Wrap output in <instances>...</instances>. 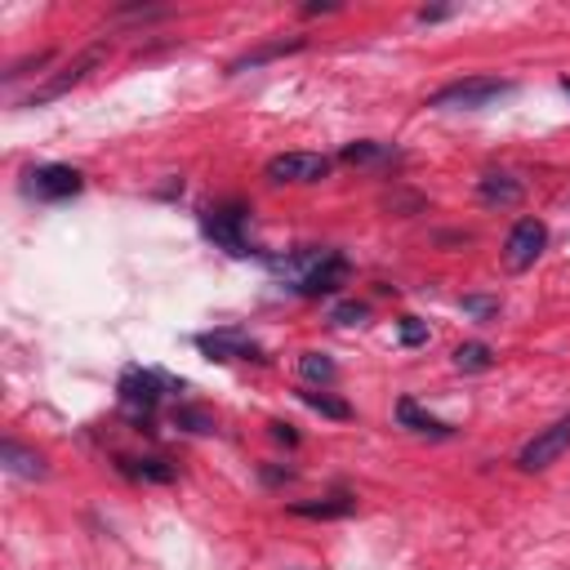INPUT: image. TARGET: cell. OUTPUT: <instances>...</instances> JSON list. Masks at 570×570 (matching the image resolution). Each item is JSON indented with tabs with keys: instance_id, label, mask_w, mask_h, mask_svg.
Instances as JSON below:
<instances>
[{
	"instance_id": "ba28073f",
	"label": "cell",
	"mask_w": 570,
	"mask_h": 570,
	"mask_svg": "<svg viewBox=\"0 0 570 570\" xmlns=\"http://www.w3.org/2000/svg\"><path fill=\"white\" fill-rule=\"evenodd\" d=\"M543 249H548V227L539 218H521V223H512V232L503 240V263H508V272H525L539 263Z\"/></svg>"
},
{
	"instance_id": "7a4b0ae2",
	"label": "cell",
	"mask_w": 570,
	"mask_h": 570,
	"mask_svg": "<svg viewBox=\"0 0 570 570\" xmlns=\"http://www.w3.org/2000/svg\"><path fill=\"white\" fill-rule=\"evenodd\" d=\"M174 387V379H165L160 370H147V365H129L125 374H120V410H125V419L129 423H138V428H147L151 423V414L160 410V401H165V392Z\"/></svg>"
},
{
	"instance_id": "e0dca14e",
	"label": "cell",
	"mask_w": 570,
	"mask_h": 570,
	"mask_svg": "<svg viewBox=\"0 0 570 570\" xmlns=\"http://www.w3.org/2000/svg\"><path fill=\"white\" fill-rule=\"evenodd\" d=\"M120 472L134 476V481H147V485H169L174 481V463H165V459H120Z\"/></svg>"
},
{
	"instance_id": "7c38bea8",
	"label": "cell",
	"mask_w": 570,
	"mask_h": 570,
	"mask_svg": "<svg viewBox=\"0 0 570 570\" xmlns=\"http://www.w3.org/2000/svg\"><path fill=\"white\" fill-rule=\"evenodd\" d=\"M303 49H307V36H276V40H267V45H258V49H245L236 62H227V76L249 71V67H263V62H276V58H285V53H303Z\"/></svg>"
},
{
	"instance_id": "8fae6325",
	"label": "cell",
	"mask_w": 570,
	"mask_h": 570,
	"mask_svg": "<svg viewBox=\"0 0 570 570\" xmlns=\"http://www.w3.org/2000/svg\"><path fill=\"white\" fill-rule=\"evenodd\" d=\"M396 423H401L405 432H414V436H428V441H454V428H450L445 419L428 414L414 396H401V401H396Z\"/></svg>"
},
{
	"instance_id": "5b68a950",
	"label": "cell",
	"mask_w": 570,
	"mask_h": 570,
	"mask_svg": "<svg viewBox=\"0 0 570 570\" xmlns=\"http://www.w3.org/2000/svg\"><path fill=\"white\" fill-rule=\"evenodd\" d=\"M566 450H570V414H561V419H552L548 428H539V432L521 445L517 468H521V472H543V468H552Z\"/></svg>"
},
{
	"instance_id": "f546056e",
	"label": "cell",
	"mask_w": 570,
	"mask_h": 570,
	"mask_svg": "<svg viewBox=\"0 0 570 570\" xmlns=\"http://www.w3.org/2000/svg\"><path fill=\"white\" fill-rule=\"evenodd\" d=\"M561 89H566V94H570V76H566V80H561Z\"/></svg>"
},
{
	"instance_id": "4fadbf2b",
	"label": "cell",
	"mask_w": 570,
	"mask_h": 570,
	"mask_svg": "<svg viewBox=\"0 0 570 570\" xmlns=\"http://www.w3.org/2000/svg\"><path fill=\"white\" fill-rule=\"evenodd\" d=\"M0 463H4V472L22 476V481H45V476H49L45 454L27 450V445H22V441H13V436H4V445H0Z\"/></svg>"
},
{
	"instance_id": "5bb4252c",
	"label": "cell",
	"mask_w": 570,
	"mask_h": 570,
	"mask_svg": "<svg viewBox=\"0 0 570 570\" xmlns=\"http://www.w3.org/2000/svg\"><path fill=\"white\" fill-rule=\"evenodd\" d=\"M289 512L294 517H307V521H338V517H352L356 512V494L334 490L325 499H298V503H289Z\"/></svg>"
},
{
	"instance_id": "44dd1931",
	"label": "cell",
	"mask_w": 570,
	"mask_h": 570,
	"mask_svg": "<svg viewBox=\"0 0 570 570\" xmlns=\"http://www.w3.org/2000/svg\"><path fill=\"white\" fill-rule=\"evenodd\" d=\"M169 423L183 428V432H196V436L214 432V414L200 410V405H174V410H169Z\"/></svg>"
},
{
	"instance_id": "484cf974",
	"label": "cell",
	"mask_w": 570,
	"mask_h": 570,
	"mask_svg": "<svg viewBox=\"0 0 570 570\" xmlns=\"http://www.w3.org/2000/svg\"><path fill=\"white\" fill-rule=\"evenodd\" d=\"M267 428H272V441H281V445H298V432H294L289 423L276 419V423H267Z\"/></svg>"
},
{
	"instance_id": "ffe728a7",
	"label": "cell",
	"mask_w": 570,
	"mask_h": 570,
	"mask_svg": "<svg viewBox=\"0 0 570 570\" xmlns=\"http://www.w3.org/2000/svg\"><path fill=\"white\" fill-rule=\"evenodd\" d=\"M298 374H303L307 383H321V387H330V383L338 379V365H334L325 352H303V356H298Z\"/></svg>"
},
{
	"instance_id": "f1b7e54d",
	"label": "cell",
	"mask_w": 570,
	"mask_h": 570,
	"mask_svg": "<svg viewBox=\"0 0 570 570\" xmlns=\"http://www.w3.org/2000/svg\"><path fill=\"white\" fill-rule=\"evenodd\" d=\"M334 9H338L334 0H325V4H303V13H307V18H316V13H334Z\"/></svg>"
},
{
	"instance_id": "7402d4cb",
	"label": "cell",
	"mask_w": 570,
	"mask_h": 570,
	"mask_svg": "<svg viewBox=\"0 0 570 570\" xmlns=\"http://www.w3.org/2000/svg\"><path fill=\"white\" fill-rule=\"evenodd\" d=\"M370 316V303H361V298H347V303H334L330 307V321L334 325H361Z\"/></svg>"
},
{
	"instance_id": "603a6c76",
	"label": "cell",
	"mask_w": 570,
	"mask_h": 570,
	"mask_svg": "<svg viewBox=\"0 0 570 570\" xmlns=\"http://www.w3.org/2000/svg\"><path fill=\"white\" fill-rule=\"evenodd\" d=\"M396 338H401V347H423V343H428V321L401 316V321H396Z\"/></svg>"
},
{
	"instance_id": "277c9868",
	"label": "cell",
	"mask_w": 570,
	"mask_h": 570,
	"mask_svg": "<svg viewBox=\"0 0 570 570\" xmlns=\"http://www.w3.org/2000/svg\"><path fill=\"white\" fill-rule=\"evenodd\" d=\"M517 94L512 80H499V76H468V80H454V85H441L428 107H441V111H476V107H490L499 98Z\"/></svg>"
},
{
	"instance_id": "9a60e30c",
	"label": "cell",
	"mask_w": 570,
	"mask_h": 570,
	"mask_svg": "<svg viewBox=\"0 0 570 570\" xmlns=\"http://www.w3.org/2000/svg\"><path fill=\"white\" fill-rule=\"evenodd\" d=\"M521 178H512V174H503V169H490V174H481L476 178V196H481V205H490V209H503V205H517L521 200Z\"/></svg>"
},
{
	"instance_id": "83f0119b",
	"label": "cell",
	"mask_w": 570,
	"mask_h": 570,
	"mask_svg": "<svg viewBox=\"0 0 570 570\" xmlns=\"http://www.w3.org/2000/svg\"><path fill=\"white\" fill-rule=\"evenodd\" d=\"M263 481H267V485H281V481H294V468H276V463H267V468H263Z\"/></svg>"
},
{
	"instance_id": "6da1fadb",
	"label": "cell",
	"mask_w": 570,
	"mask_h": 570,
	"mask_svg": "<svg viewBox=\"0 0 570 570\" xmlns=\"http://www.w3.org/2000/svg\"><path fill=\"white\" fill-rule=\"evenodd\" d=\"M245 223H249V205L240 200V196H227V200H209L205 209H200V232L218 245V249H227V254H236V258H249V254H263L249 236H245ZM267 258V254H263Z\"/></svg>"
},
{
	"instance_id": "cb8c5ba5",
	"label": "cell",
	"mask_w": 570,
	"mask_h": 570,
	"mask_svg": "<svg viewBox=\"0 0 570 570\" xmlns=\"http://www.w3.org/2000/svg\"><path fill=\"white\" fill-rule=\"evenodd\" d=\"M459 307H463L468 316H476V321L499 316V298H490V294H463V298H459Z\"/></svg>"
},
{
	"instance_id": "ac0fdd59",
	"label": "cell",
	"mask_w": 570,
	"mask_h": 570,
	"mask_svg": "<svg viewBox=\"0 0 570 570\" xmlns=\"http://www.w3.org/2000/svg\"><path fill=\"white\" fill-rule=\"evenodd\" d=\"M298 396H303V405H312L316 414H325V419H338V423H347V419L356 414L347 401H338V396H330V392H321V387H303Z\"/></svg>"
},
{
	"instance_id": "d4e9b609",
	"label": "cell",
	"mask_w": 570,
	"mask_h": 570,
	"mask_svg": "<svg viewBox=\"0 0 570 570\" xmlns=\"http://www.w3.org/2000/svg\"><path fill=\"white\" fill-rule=\"evenodd\" d=\"M49 58H53L49 49H40V53H27V58H18V62H13L9 71H4V85H13V80H22V76H31V71H40V67H45Z\"/></svg>"
},
{
	"instance_id": "2e32d148",
	"label": "cell",
	"mask_w": 570,
	"mask_h": 570,
	"mask_svg": "<svg viewBox=\"0 0 570 570\" xmlns=\"http://www.w3.org/2000/svg\"><path fill=\"white\" fill-rule=\"evenodd\" d=\"M338 160L343 165H387V160H396V147L392 142H374V138H361V142H347L338 151Z\"/></svg>"
},
{
	"instance_id": "30bf717a",
	"label": "cell",
	"mask_w": 570,
	"mask_h": 570,
	"mask_svg": "<svg viewBox=\"0 0 570 570\" xmlns=\"http://www.w3.org/2000/svg\"><path fill=\"white\" fill-rule=\"evenodd\" d=\"M330 174V156L321 151H281L267 160L272 183H321Z\"/></svg>"
},
{
	"instance_id": "d6986e66",
	"label": "cell",
	"mask_w": 570,
	"mask_h": 570,
	"mask_svg": "<svg viewBox=\"0 0 570 570\" xmlns=\"http://www.w3.org/2000/svg\"><path fill=\"white\" fill-rule=\"evenodd\" d=\"M494 365V352L485 347V343H459L454 347V370H463V374H481V370H490Z\"/></svg>"
},
{
	"instance_id": "3957f363",
	"label": "cell",
	"mask_w": 570,
	"mask_h": 570,
	"mask_svg": "<svg viewBox=\"0 0 570 570\" xmlns=\"http://www.w3.org/2000/svg\"><path fill=\"white\" fill-rule=\"evenodd\" d=\"M107 53H111V49H107V40L85 45V49H80L71 62H62V67H58L53 76H45V80H40L31 94H22V98H18V107H45V102L62 98V94H67V89H76V85H80L89 71H98V67L107 62Z\"/></svg>"
},
{
	"instance_id": "8992f818",
	"label": "cell",
	"mask_w": 570,
	"mask_h": 570,
	"mask_svg": "<svg viewBox=\"0 0 570 570\" xmlns=\"http://www.w3.org/2000/svg\"><path fill=\"white\" fill-rule=\"evenodd\" d=\"M196 347H200V356H209V361H267L263 347H258L245 330H236V325L200 330V334H196Z\"/></svg>"
},
{
	"instance_id": "9c48e42d",
	"label": "cell",
	"mask_w": 570,
	"mask_h": 570,
	"mask_svg": "<svg viewBox=\"0 0 570 570\" xmlns=\"http://www.w3.org/2000/svg\"><path fill=\"white\" fill-rule=\"evenodd\" d=\"M347 272H352V267H347V258H343L338 249H321L316 263H312L289 289L303 294V298H325V294H334V289L347 281Z\"/></svg>"
},
{
	"instance_id": "52a82bcc",
	"label": "cell",
	"mask_w": 570,
	"mask_h": 570,
	"mask_svg": "<svg viewBox=\"0 0 570 570\" xmlns=\"http://www.w3.org/2000/svg\"><path fill=\"white\" fill-rule=\"evenodd\" d=\"M80 187H85V174L80 169H71V165H36V169H27V196H36V200H71V196H80Z\"/></svg>"
},
{
	"instance_id": "4316f807",
	"label": "cell",
	"mask_w": 570,
	"mask_h": 570,
	"mask_svg": "<svg viewBox=\"0 0 570 570\" xmlns=\"http://www.w3.org/2000/svg\"><path fill=\"white\" fill-rule=\"evenodd\" d=\"M450 13H454V9H445V4H432V9H419V13H414V18H419V22H423V27H428V22H445V18H450Z\"/></svg>"
}]
</instances>
